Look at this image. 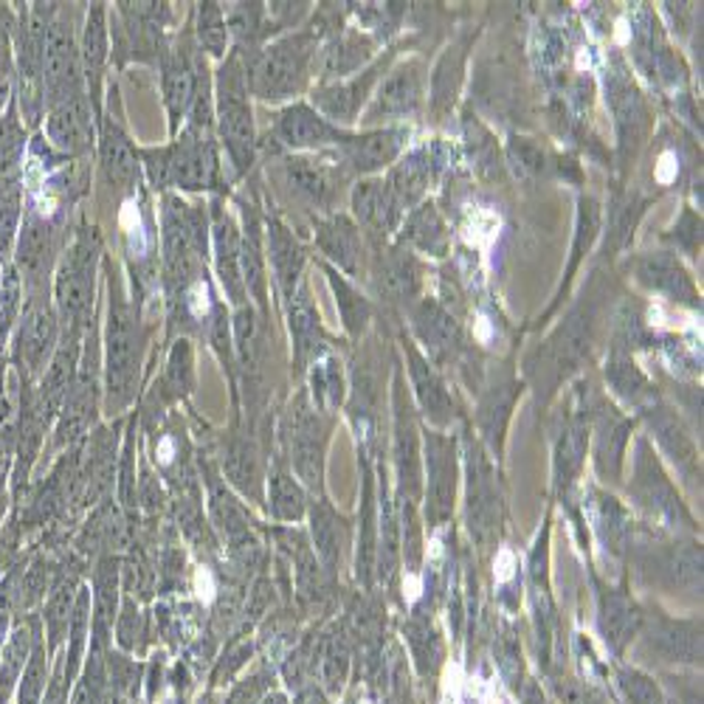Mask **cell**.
<instances>
[{"mask_svg": "<svg viewBox=\"0 0 704 704\" xmlns=\"http://www.w3.org/2000/svg\"><path fill=\"white\" fill-rule=\"evenodd\" d=\"M102 254L97 229L82 226L77 240L66 251L60 271H57L54 294L57 314L68 325V333L79 336L82 325L93 310V290H97V262Z\"/></svg>", "mask_w": 704, "mask_h": 704, "instance_id": "5b68a950", "label": "cell"}, {"mask_svg": "<svg viewBox=\"0 0 704 704\" xmlns=\"http://www.w3.org/2000/svg\"><path fill=\"white\" fill-rule=\"evenodd\" d=\"M211 248H215V266L220 285H224L226 296L231 299V305L242 307L248 299L246 282H242L240 274V231H237L235 220L226 211V206L220 200H215L211 206Z\"/></svg>", "mask_w": 704, "mask_h": 704, "instance_id": "484cf974", "label": "cell"}, {"mask_svg": "<svg viewBox=\"0 0 704 704\" xmlns=\"http://www.w3.org/2000/svg\"><path fill=\"white\" fill-rule=\"evenodd\" d=\"M51 257H54V240H51L49 220L40 211H29L18 237V266L31 290L46 282Z\"/></svg>", "mask_w": 704, "mask_h": 704, "instance_id": "4dcf8cb0", "label": "cell"}, {"mask_svg": "<svg viewBox=\"0 0 704 704\" xmlns=\"http://www.w3.org/2000/svg\"><path fill=\"white\" fill-rule=\"evenodd\" d=\"M139 158L156 189L175 187L184 192H206L220 187V158L211 130L184 127L172 145L139 150Z\"/></svg>", "mask_w": 704, "mask_h": 704, "instance_id": "7a4b0ae2", "label": "cell"}, {"mask_svg": "<svg viewBox=\"0 0 704 704\" xmlns=\"http://www.w3.org/2000/svg\"><path fill=\"white\" fill-rule=\"evenodd\" d=\"M79 51L77 37H73L71 20L54 18L46 34V49H42V91L49 99V108H57L66 99L79 97Z\"/></svg>", "mask_w": 704, "mask_h": 704, "instance_id": "9a60e30c", "label": "cell"}, {"mask_svg": "<svg viewBox=\"0 0 704 704\" xmlns=\"http://www.w3.org/2000/svg\"><path fill=\"white\" fill-rule=\"evenodd\" d=\"M268 259H271L274 279H277V288L282 294V299H288L296 288L301 285V271H305V248L296 240L294 231L279 220L271 217L268 220Z\"/></svg>", "mask_w": 704, "mask_h": 704, "instance_id": "d6a6232c", "label": "cell"}, {"mask_svg": "<svg viewBox=\"0 0 704 704\" xmlns=\"http://www.w3.org/2000/svg\"><path fill=\"white\" fill-rule=\"evenodd\" d=\"M400 349L406 356V373H409L412 389H415V400L423 409V415L434 423L437 428H448L457 417V406H454L452 391H448L446 380L439 378L437 367L423 356V349L417 347L415 338L409 333H400Z\"/></svg>", "mask_w": 704, "mask_h": 704, "instance_id": "44dd1931", "label": "cell"}, {"mask_svg": "<svg viewBox=\"0 0 704 704\" xmlns=\"http://www.w3.org/2000/svg\"><path fill=\"white\" fill-rule=\"evenodd\" d=\"M626 691H628V696L634 698V704H663V698H660V691H656L654 682L645 680V676H639V674L628 676Z\"/></svg>", "mask_w": 704, "mask_h": 704, "instance_id": "680465c9", "label": "cell"}, {"mask_svg": "<svg viewBox=\"0 0 704 704\" xmlns=\"http://www.w3.org/2000/svg\"><path fill=\"white\" fill-rule=\"evenodd\" d=\"M316 248L321 251L325 262L344 274L347 279H361L367 274V240L356 220L341 211H333L327 217H316Z\"/></svg>", "mask_w": 704, "mask_h": 704, "instance_id": "ac0fdd59", "label": "cell"}, {"mask_svg": "<svg viewBox=\"0 0 704 704\" xmlns=\"http://www.w3.org/2000/svg\"><path fill=\"white\" fill-rule=\"evenodd\" d=\"M99 156H102L105 181L119 192L139 187L141 178V158L139 147L121 133V127L113 121L102 125V139H99Z\"/></svg>", "mask_w": 704, "mask_h": 704, "instance_id": "1f68e13d", "label": "cell"}, {"mask_svg": "<svg viewBox=\"0 0 704 704\" xmlns=\"http://www.w3.org/2000/svg\"><path fill=\"white\" fill-rule=\"evenodd\" d=\"M310 380H314V395L316 404L321 409H336L344 400V375H341V364L333 356L330 349L319 353L310 364Z\"/></svg>", "mask_w": 704, "mask_h": 704, "instance_id": "c3c4849f", "label": "cell"}, {"mask_svg": "<svg viewBox=\"0 0 704 704\" xmlns=\"http://www.w3.org/2000/svg\"><path fill=\"white\" fill-rule=\"evenodd\" d=\"M606 102L614 116V130H617V150H621L623 169L634 158V152L643 145L645 133L651 127L648 108L639 93L637 82L628 73L626 60L621 54H612V62L606 68Z\"/></svg>", "mask_w": 704, "mask_h": 704, "instance_id": "ba28073f", "label": "cell"}, {"mask_svg": "<svg viewBox=\"0 0 704 704\" xmlns=\"http://www.w3.org/2000/svg\"><path fill=\"white\" fill-rule=\"evenodd\" d=\"M595 522L597 531L603 533V542L612 553L621 555L626 549L628 536H632V516L626 513V507L617 505V499L606 494H595Z\"/></svg>", "mask_w": 704, "mask_h": 704, "instance_id": "7dc6e473", "label": "cell"}, {"mask_svg": "<svg viewBox=\"0 0 704 704\" xmlns=\"http://www.w3.org/2000/svg\"><path fill=\"white\" fill-rule=\"evenodd\" d=\"M603 628H606L608 637L612 643L621 645L623 639H628V634H634V628H637L639 623V612L637 606H634L632 597L626 595V592H614L608 589V595H603Z\"/></svg>", "mask_w": 704, "mask_h": 704, "instance_id": "f907efd6", "label": "cell"}, {"mask_svg": "<svg viewBox=\"0 0 704 704\" xmlns=\"http://www.w3.org/2000/svg\"><path fill=\"white\" fill-rule=\"evenodd\" d=\"M423 262L409 248L391 240L389 246L373 251L375 290L389 305L412 307L423 294Z\"/></svg>", "mask_w": 704, "mask_h": 704, "instance_id": "d6986e66", "label": "cell"}, {"mask_svg": "<svg viewBox=\"0 0 704 704\" xmlns=\"http://www.w3.org/2000/svg\"><path fill=\"white\" fill-rule=\"evenodd\" d=\"M375 558H378V527H375L373 470L364 465V502H361V536H358V581L373 584Z\"/></svg>", "mask_w": 704, "mask_h": 704, "instance_id": "f6af8a7d", "label": "cell"}, {"mask_svg": "<svg viewBox=\"0 0 704 704\" xmlns=\"http://www.w3.org/2000/svg\"><path fill=\"white\" fill-rule=\"evenodd\" d=\"M665 240H671L680 251L696 259L698 251H702V215H696L691 206H685L671 235H665Z\"/></svg>", "mask_w": 704, "mask_h": 704, "instance_id": "11a10c76", "label": "cell"}, {"mask_svg": "<svg viewBox=\"0 0 704 704\" xmlns=\"http://www.w3.org/2000/svg\"><path fill=\"white\" fill-rule=\"evenodd\" d=\"M375 40L373 34L361 29H338L333 34V40L321 49V73H325V82H341L347 77H356L358 71L373 62L375 57Z\"/></svg>", "mask_w": 704, "mask_h": 704, "instance_id": "f546056e", "label": "cell"}, {"mask_svg": "<svg viewBox=\"0 0 704 704\" xmlns=\"http://www.w3.org/2000/svg\"><path fill=\"white\" fill-rule=\"evenodd\" d=\"M229 23L231 34L240 40V46H254L259 37L268 34V20H266V7L262 3H235L231 9V18L226 20Z\"/></svg>", "mask_w": 704, "mask_h": 704, "instance_id": "f5cc1de1", "label": "cell"}, {"mask_svg": "<svg viewBox=\"0 0 704 704\" xmlns=\"http://www.w3.org/2000/svg\"><path fill=\"white\" fill-rule=\"evenodd\" d=\"M108 327H105V367H108L110 404H125L133 395L139 380L141 358H145L147 330L141 316L127 301L121 279L113 268H108Z\"/></svg>", "mask_w": 704, "mask_h": 704, "instance_id": "277c9868", "label": "cell"}, {"mask_svg": "<svg viewBox=\"0 0 704 704\" xmlns=\"http://www.w3.org/2000/svg\"><path fill=\"white\" fill-rule=\"evenodd\" d=\"M470 49V37H459L457 42H452L443 54V60L437 62L432 77V113L446 116L452 110L454 97L459 91V79L465 71V57Z\"/></svg>", "mask_w": 704, "mask_h": 704, "instance_id": "60d3db41", "label": "cell"}, {"mask_svg": "<svg viewBox=\"0 0 704 704\" xmlns=\"http://www.w3.org/2000/svg\"><path fill=\"white\" fill-rule=\"evenodd\" d=\"M296 465L299 474L307 476L310 485H316L321 465V437H319V417L305 406V398L299 400V412H296Z\"/></svg>", "mask_w": 704, "mask_h": 704, "instance_id": "ee69618b", "label": "cell"}, {"mask_svg": "<svg viewBox=\"0 0 704 704\" xmlns=\"http://www.w3.org/2000/svg\"><path fill=\"white\" fill-rule=\"evenodd\" d=\"M319 42L321 23H314L310 29L279 37L262 51H254L246 66L248 91L262 102H285L299 97L314 73Z\"/></svg>", "mask_w": 704, "mask_h": 704, "instance_id": "6da1fadb", "label": "cell"}, {"mask_svg": "<svg viewBox=\"0 0 704 704\" xmlns=\"http://www.w3.org/2000/svg\"><path fill=\"white\" fill-rule=\"evenodd\" d=\"M601 224H603L601 200L592 198V195H581V198H578V217H575V240H572L569 266H566L564 285H561L558 299H555V305L549 307V314H553L555 307L561 305L564 294L569 290L572 279H575V274H578V268H581V259H584V254H589V248L595 246L597 235H601Z\"/></svg>", "mask_w": 704, "mask_h": 704, "instance_id": "f35d334b", "label": "cell"}, {"mask_svg": "<svg viewBox=\"0 0 704 704\" xmlns=\"http://www.w3.org/2000/svg\"><path fill=\"white\" fill-rule=\"evenodd\" d=\"M468 527L470 536L479 544H488L496 536V527H499V494H496L494 470H490L488 459L482 457L479 452L470 454L468 459Z\"/></svg>", "mask_w": 704, "mask_h": 704, "instance_id": "83f0119b", "label": "cell"}, {"mask_svg": "<svg viewBox=\"0 0 704 704\" xmlns=\"http://www.w3.org/2000/svg\"><path fill=\"white\" fill-rule=\"evenodd\" d=\"M648 417H651V428H654L656 439H660V443L665 446V452L674 457V463L680 465L685 474L696 468V452H693V443L685 434V428H682L680 417L660 404L651 406Z\"/></svg>", "mask_w": 704, "mask_h": 704, "instance_id": "7bdbcfd3", "label": "cell"}, {"mask_svg": "<svg viewBox=\"0 0 704 704\" xmlns=\"http://www.w3.org/2000/svg\"><path fill=\"white\" fill-rule=\"evenodd\" d=\"M702 626L696 623H676V621H660L651 632V639L656 648L663 651L668 660H696L702 654V639H698Z\"/></svg>", "mask_w": 704, "mask_h": 704, "instance_id": "bcb514c9", "label": "cell"}, {"mask_svg": "<svg viewBox=\"0 0 704 704\" xmlns=\"http://www.w3.org/2000/svg\"><path fill=\"white\" fill-rule=\"evenodd\" d=\"M395 51H386L380 60L369 62L364 71L356 77L341 79V82H321L314 91V108L325 116L330 125L347 130L349 125H356L361 119L364 108H367L369 97H373L378 79L389 71V62Z\"/></svg>", "mask_w": 704, "mask_h": 704, "instance_id": "30bf717a", "label": "cell"}, {"mask_svg": "<svg viewBox=\"0 0 704 704\" xmlns=\"http://www.w3.org/2000/svg\"><path fill=\"white\" fill-rule=\"evenodd\" d=\"M341 518L333 516L330 510L316 513L314 516V533H316V547L321 549L330 564H336L338 553H341Z\"/></svg>", "mask_w": 704, "mask_h": 704, "instance_id": "9f6ffc18", "label": "cell"}, {"mask_svg": "<svg viewBox=\"0 0 704 704\" xmlns=\"http://www.w3.org/2000/svg\"><path fill=\"white\" fill-rule=\"evenodd\" d=\"M426 522L446 524L457 499V443L443 432H426Z\"/></svg>", "mask_w": 704, "mask_h": 704, "instance_id": "5bb4252c", "label": "cell"}, {"mask_svg": "<svg viewBox=\"0 0 704 704\" xmlns=\"http://www.w3.org/2000/svg\"><path fill=\"white\" fill-rule=\"evenodd\" d=\"M215 116L220 145L235 167V175L242 178L257 158V127L240 51H231L215 77Z\"/></svg>", "mask_w": 704, "mask_h": 704, "instance_id": "3957f363", "label": "cell"}, {"mask_svg": "<svg viewBox=\"0 0 704 704\" xmlns=\"http://www.w3.org/2000/svg\"><path fill=\"white\" fill-rule=\"evenodd\" d=\"M409 336L415 338L417 347H423V356H426L434 367L457 361L459 353L465 349V333L463 325L457 321V316H454L443 301L432 299V296H420V299L409 307Z\"/></svg>", "mask_w": 704, "mask_h": 704, "instance_id": "8fae6325", "label": "cell"}, {"mask_svg": "<svg viewBox=\"0 0 704 704\" xmlns=\"http://www.w3.org/2000/svg\"><path fill=\"white\" fill-rule=\"evenodd\" d=\"M632 496L651 518L663 524V527H680L687 524L693 527V518L687 516L685 505L676 496L674 485L665 476V470L656 463V454L651 452L648 439H637V452H634V479H632Z\"/></svg>", "mask_w": 704, "mask_h": 704, "instance_id": "9c48e42d", "label": "cell"}, {"mask_svg": "<svg viewBox=\"0 0 704 704\" xmlns=\"http://www.w3.org/2000/svg\"><path fill=\"white\" fill-rule=\"evenodd\" d=\"M242 235H240V274L251 299H257L259 316L268 319V259L262 254V224H259L257 206L240 200Z\"/></svg>", "mask_w": 704, "mask_h": 704, "instance_id": "f1b7e54d", "label": "cell"}, {"mask_svg": "<svg viewBox=\"0 0 704 704\" xmlns=\"http://www.w3.org/2000/svg\"><path fill=\"white\" fill-rule=\"evenodd\" d=\"M426 62L420 57L391 66L375 85V97L361 113L364 130L375 127H398L400 121L415 119L426 102Z\"/></svg>", "mask_w": 704, "mask_h": 704, "instance_id": "8992f818", "label": "cell"}, {"mask_svg": "<svg viewBox=\"0 0 704 704\" xmlns=\"http://www.w3.org/2000/svg\"><path fill=\"white\" fill-rule=\"evenodd\" d=\"M606 380L612 384L614 395L632 404L634 409L648 412L656 404V386L651 384L648 375L634 364L626 349L614 347L606 361Z\"/></svg>", "mask_w": 704, "mask_h": 704, "instance_id": "8d00e7d4", "label": "cell"}, {"mask_svg": "<svg viewBox=\"0 0 704 704\" xmlns=\"http://www.w3.org/2000/svg\"><path fill=\"white\" fill-rule=\"evenodd\" d=\"M391 406H395V463H398L400 494L406 496V502H415L420 496V448H417L415 412L406 395L404 367L398 361H395Z\"/></svg>", "mask_w": 704, "mask_h": 704, "instance_id": "7402d4cb", "label": "cell"}, {"mask_svg": "<svg viewBox=\"0 0 704 704\" xmlns=\"http://www.w3.org/2000/svg\"><path fill=\"white\" fill-rule=\"evenodd\" d=\"M395 242L406 246L417 257L446 259L452 254V229H448L446 217L437 209V204L423 200L404 215Z\"/></svg>", "mask_w": 704, "mask_h": 704, "instance_id": "cb8c5ba5", "label": "cell"}, {"mask_svg": "<svg viewBox=\"0 0 704 704\" xmlns=\"http://www.w3.org/2000/svg\"><path fill=\"white\" fill-rule=\"evenodd\" d=\"M110 54V31H108V9L105 3H93L88 20H85V34H82V66H85V79L91 85V105L99 116V91H102V71L105 62Z\"/></svg>", "mask_w": 704, "mask_h": 704, "instance_id": "e575fe53", "label": "cell"}, {"mask_svg": "<svg viewBox=\"0 0 704 704\" xmlns=\"http://www.w3.org/2000/svg\"><path fill=\"white\" fill-rule=\"evenodd\" d=\"M57 344V316L49 305L42 301H31L29 310L23 316V325H20L18 336V349L23 356L26 367L31 373L42 369V364L49 361V356L54 353Z\"/></svg>", "mask_w": 704, "mask_h": 704, "instance_id": "836d02e7", "label": "cell"}, {"mask_svg": "<svg viewBox=\"0 0 704 704\" xmlns=\"http://www.w3.org/2000/svg\"><path fill=\"white\" fill-rule=\"evenodd\" d=\"M274 141L288 152H330L344 145L349 130L330 125L314 105L294 102L274 119Z\"/></svg>", "mask_w": 704, "mask_h": 704, "instance_id": "2e32d148", "label": "cell"}, {"mask_svg": "<svg viewBox=\"0 0 704 704\" xmlns=\"http://www.w3.org/2000/svg\"><path fill=\"white\" fill-rule=\"evenodd\" d=\"M597 468L603 476H617L623 465V452H626L628 434H632V420L621 415L614 406L603 404L597 409Z\"/></svg>", "mask_w": 704, "mask_h": 704, "instance_id": "74e56055", "label": "cell"}, {"mask_svg": "<svg viewBox=\"0 0 704 704\" xmlns=\"http://www.w3.org/2000/svg\"><path fill=\"white\" fill-rule=\"evenodd\" d=\"M406 145H409V127H375V130L349 133L344 145L333 150V156L349 175L375 178L404 156Z\"/></svg>", "mask_w": 704, "mask_h": 704, "instance_id": "7c38bea8", "label": "cell"}, {"mask_svg": "<svg viewBox=\"0 0 704 704\" xmlns=\"http://www.w3.org/2000/svg\"><path fill=\"white\" fill-rule=\"evenodd\" d=\"M274 499H277L282 516L294 518L301 513V494L296 490V485L288 476H277V479H274Z\"/></svg>", "mask_w": 704, "mask_h": 704, "instance_id": "6f0895ef", "label": "cell"}, {"mask_svg": "<svg viewBox=\"0 0 704 704\" xmlns=\"http://www.w3.org/2000/svg\"><path fill=\"white\" fill-rule=\"evenodd\" d=\"M279 175H282V184L290 189V195H294L305 209L316 211L319 217H327L336 211L338 198H341V187L347 184V178H353V175L341 167V161L333 156V150L319 152V158H282Z\"/></svg>", "mask_w": 704, "mask_h": 704, "instance_id": "52a82bcc", "label": "cell"}, {"mask_svg": "<svg viewBox=\"0 0 704 704\" xmlns=\"http://www.w3.org/2000/svg\"><path fill=\"white\" fill-rule=\"evenodd\" d=\"M198 66L200 60L189 51L187 42H175L172 49L161 51V85L163 102L169 110V127L178 133V125L189 116L198 91Z\"/></svg>", "mask_w": 704, "mask_h": 704, "instance_id": "603a6c76", "label": "cell"}, {"mask_svg": "<svg viewBox=\"0 0 704 704\" xmlns=\"http://www.w3.org/2000/svg\"><path fill=\"white\" fill-rule=\"evenodd\" d=\"M443 167H446V147L437 145V141L412 147L409 152H404L398 161L391 163L384 181L404 209V215L423 200H428V189L439 181Z\"/></svg>", "mask_w": 704, "mask_h": 704, "instance_id": "e0dca14e", "label": "cell"}, {"mask_svg": "<svg viewBox=\"0 0 704 704\" xmlns=\"http://www.w3.org/2000/svg\"><path fill=\"white\" fill-rule=\"evenodd\" d=\"M507 161L516 169V175H522L527 181H536L549 169L547 152L533 139H524V136H510V141H507Z\"/></svg>", "mask_w": 704, "mask_h": 704, "instance_id": "816d5d0a", "label": "cell"}, {"mask_svg": "<svg viewBox=\"0 0 704 704\" xmlns=\"http://www.w3.org/2000/svg\"><path fill=\"white\" fill-rule=\"evenodd\" d=\"M632 271L637 282L645 285L651 294L663 296L665 301H674V305L691 307V310H702V294L674 251L637 254L632 259Z\"/></svg>", "mask_w": 704, "mask_h": 704, "instance_id": "ffe728a7", "label": "cell"}, {"mask_svg": "<svg viewBox=\"0 0 704 704\" xmlns=\"http://www.w3.org/2000/svg\"><path fill=\"white\" fill-rule=\"evenodd\" d=\"M522 395V384L516 378L496 380L494 386H488V391L482 395L479 409H476V420H479L482 434L502 446V437H505V426L510 420V412L516 406V398Z\"/></svg>", "mask_w": 704, "mask_h": 704, "instance_id": "ab89813d", "label": "cell"}, {"mask_svg": "<svg viewBox=\"0 0 704 704\" xmlns=\"http://www.w3.org/2000/svg\"><path fill=\"white\" fill-rule=\"evenodd\" d=\"M161 384L169 395H175V398L184 395V391H189V386H192V347H189L187 338H178V341L172 344V353H169Z\"/></svg>", "mask_w": 704, "mask_h": 704, "instance_id": "db71d44e", "label": "cell"}, {"mask_svg": "<svg viewBox=\"0 0 704 704\" xmlns=\"http://www.w3.org/2000/svg\"><path fill=\"white\" fill-rule=\"evenodd\" d=\"M97 110H93L91 99L79 93V97L66 99L62 105L49 110V121H46V133L49 141L66 156H82L93 147L97 139Z\"/></svg>", "mask_w": 704, "mask_h": 704, "instance_id": "d4e9b609", "label": "cell"}, {"mask_svg": "<svg viewBox=\"0 0 704 704\" xmlns=\"http://www.w3.org/2000/svg\"><path fill=\"white\" fill-rule=\"evenodd\" d=\"M349 206H353V220L361 229L364 240L373 246V251L395 240L400 220H404V209H400L380 175L361 178L349 192Z\"/></svg>", "mask_w": 704, "mask_h": 704, "instance_id": "4fadbf2b", "label": "cell"}, {"mask_svg": "<svg viewBox=\"0 0 704 704\" xmlns=\"http://www.w3.org/2000/svg\"><path fill=\"white\" fill-rule=\"evenodd\" d=\"M288 305V330L290 341H294V361L299 369H307L314 364L319 353H325L327 333L321 325L319 307L310 299V288L305 282L285 299Z\"/></svg>", "mask_w": 704, "mask_h": 704, "instance_id": "4316f807", "label": "cell"}, {"mask_svg": "<svg viewBox=\"0 0 704 704\" xmlns=\"http://www.w3.org/2000/svg\"><path fill=\"white\" fill-rule=\"evenodd\" d=\"M321 268H325L333 296H336V310H338V319H341L344 333L349 336V341H361L375 319L373 301H369V296H364L361 290L353 285V279L338 274L336 268H330L327 262H321Z\"/></svg>", "mask_w": 704, "mask_h": 704, "instance_id": "d590c367", "label": "cell"}, {"mask_svg": "<svg viewBox=\"0 0 704 704\" xmlns=\"http://www.w3.org/2000/svg\"><path fill=\"white\" fill-rule=\"evenodd\" d=\"M195 34H198L200 49L206 51L209 57H217V60H224L226 49H229V23H226V14L220 3H200L198 7V23H195Z\"/></svg>", "mask_w": 704, "mask_h": 704, "instance_id": "681fc988", "label": "cell"}, {"mask_svg": "<svg viewBox=\"0 0 704 704\" xmlns=\"http://www.w3.org/2000/svg\"><path fill=\"white\" fill-rule=\"evenodd\" d=\"M463 127H465V150H468L470 167H474L482 178H490V181L502 178L505 163H502V152H499V145H496L494 133H490L488 127L482 125V121L470 113L465 116Z\"/></svg>", "mask_w": 704, "mask_h": 704, "instance_id": "b9f144b4", "label": "cell"}]
</instances>
